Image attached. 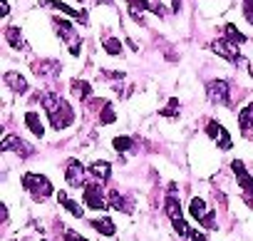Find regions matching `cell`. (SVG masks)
I'll list each match as a JSON object with an SVG mask.
<instances>
[{
  "label": "cell",
  "instance_id": "6da1fadb",
  "mask_svg": "<svg viewBox=\"0 0 253 241\" xmlns=\"http://www.w3.org/2000/svg\"><path fill=\"white\" fill-rule=\"evenodd\" d=\"M42 107L47 109V117L55 130H67L72 122H75V109L60 97V95H42Z\"/></svg>",
  "mask_w": 253,
  "mask_h": 241
},
{
  "label": "cell",
  "instance_id": "7a4b0ae2",
  "mask_svg": "<svg viewBox=\"0 0 253 241\" xmlns=\"http://www.w3.org/2000/svg\"><path fill=\"white\" fill-rule=\"evenodd\" d=\"M23 187H25L38 201L52 196V184H50V179L42 177V174H33V172H28V174L23 177Z\"/></svg>",
  "mask_w": 253,
  "mask_h": 241
},
{
  "label": "cell",
  "instance_id": "3957f363",
  "mask_svg": "<svg viewBox=\"0 0 253 241\" xmlns=\"http://www.w3.org/2000/svg\"><path fill=\"white\" fill-rule=\"evenodd\" d=\"M189 214H191L204 229H213V226H216V214H213V211L206 206V201L199 199V196L191 199V204H189Z\"/></svg>",
  "mask_w": 253,
  "mask_h": 241
},
{
  "label": "cell",
  "instance_id": "277c9868",
  "mask_svg": "<svg viewBox=\"0 0 253 241\" xmlns=\"http://www.w3.org/2000/svg\"><path fill=\"white\" fill-rule=\"evenodd\" d=\"M55 28H57L60 38L67 43L70 52H72V55H80V52H82V40H80V35L75 33V28H72L67 20H62V18H55Z\"/></svg>",
  "mask_w": 253,
  "mask_h": 241
},
{
  "label": "cell",
  "instance_id": "5b68a950",
  "mask_svg": "<svg viewBox=\"0 0 253 241\" xmlns=\"http://www.w3.org/2000/svg\"><path fill=\"white\" fill-rule=\"evenodd\" d=\"M206 95H209V99L213 104H221V107L231 104V90H228V82L226 80H211L206 85Z\"/></svg>",
  "mask_w": 253,
  "mask_h": 241
},
{
  "label": "cell",
  "instance_id": "8992f818",
  "mask_svg": "<svg viewBox=\"0 0 253 241\" xmlns=\"http://www.w3.org/2000/svg\"><path fill=\"white\" fill-rule=\"evenodd\" d=\"M211 50H213L216 55L226 57L228 62H236V65H243V67H246V60L241 57L238 45H233L231 40H213V43H211Z\"/></svg>",
  "mask_w": 253,
  "mask_h": 241
},
{
  "label": "cell",
  "instance_id": "52a82bcc",
  "mask_svg": "<svg viewBox=\"0 0 253 241\" xmlns=\"http://www.w3.org/2000/svg\"><path fill=\"white\" fill-rule=\"evenodd\" d=\"M0 149H3V152H18L20 157H33L35 154V149L25 142V140H20V137H15V135H8L5 140H3V145H0Z\"/></svg>",
  "mask_w": 253,
  "mask_h": 241
},
{
  "label": "cell",
  "instance_id": "ba28073f",
  "mask_svg": "<svg viewBox=\"0 0 253 241\" xmlns=\"http://www.w3.org/2000/svg\"><path fill=\"white\" fill-rule=\"evenodd\" d=\"M82 199H84V204L89 206V209H107V201H104V194H102V189H99V184H87L84 187V192H82Z\"/></svg>",
  "mask_w": 253,
  "mask_h": 241
},
{
  "label": "cell",
  "instance_id": "9c48e42d",
  "mask_svg": "<svg viewBox=\"0 0 253 241\" xmlns=\"http://www.w3.org/2000/svg\"><path fill=\"white\" fill-rule=\"evenodd\" d=\"M231 169H233V174H236V179H238V184H241V189H243V196H246V194H253V177L246 172L243 162L233 159V162H231Z\"/></svg>",
  "mask_w": 253,
  "mask_h": 241
},
{
  "label": "cell",
  "instance_id": "30bf717a",
  "mask_svg": "<svg viewBox=\"0 0 253 241\" xmlns=\"http://www.w3.org/2000/svg\"><path fill=\"white\" fill-rule=\"evenodd\" d=\"M65 179H67L70 187H82L84 184V167L77 159H70L67 169H65Z\"/></svg>",
  "mask_w": 253,
  "mask_h": 241
},
{
  "label": "cell",
  "instance_id": "8fae6325",
  "mask_svg": "<svg viewBox=\"0 0 253 241\" xmlns=\"http://www.w3.org/2000/svg\"><path fill=\"white\" fill-rule=\"evenodd\" d=\"M238 125H241V132L246 140H253V104L243 107L238 112Z\"/></svg>",
  "mask_w": 253,
  "mask_h": 241
},
{
  "label": "cell",
  "instance_id": "7c38bea8",
  "mask_svg": "<svg viewBox=\"0 0 253 241\" xmlns=\"http://www.w3.org/2000/svg\"><path fill=\"white\" fill-rule=\"evenodd\" d=\"M57 72H60V62H57V60H40V62L35 65V75L42 77V80H50V77H55Z\"/></svg>",
  "mask_w": 253,
  "mask_h": 241
},
{
  "label": "cell",
  "instance_id": "4fadbf2b",
  "mask_svg": "<svg viewBox=\"0 0 253 241\" xmlns=\"http://www.w3.org/2000/svg\"><path fill=\"white\" fill-rule=\"evenodd\" d=\"M40 5H42V8H52V10H60V13H65V15H72V18H80L82 23H87V13H84V10H72V8H67V5H62V3H55V0H40Z\"/></svg>",
  "mask_w": 253,
  "mask_h": 241
},
{
  "label": "cell",
  "instance_id": "5bb4252c",
  "mask_svg": "<svg viewBox=\"0 0 253 241\" xmlns=\"http://www.w3.org/2000/svg\"><path fill=\"white\" fill-rule=\"evenodd\" d=\"M164 211H167V216L171 219V224L184 221V216H181V204H179V199H176L174 194L167 196V201H164Z\"/></svg>",
  "mask_w": 253,
  "mask_h": 241
},
{
  "label": "cell",
  "instance_id": "9a60e30c",
  "mask_svg": "<svg viewBox=\"0 0 253 241\" xmlns=\"http://www.w3.org/2000/svg\"><path fill=\"white\" fill-rule=\"evenodd\" d=\"M126 5H129V15H132L137 23H142V20H144V13L152 10V5L147 3V0H126ZM152 13H154V10H152Z\"/></svg>",
  "mask_w": 253,
  "mask_h": 241
},
{
  "label": "cell",
  "instance_id": "2e32d148",
  "mask_svg": "<svg viewBox=\"0 0 253 241\" xmlns=\"http://www.w3.org/2000/svg\"><path fill=\"white\" fill-rule=\"evenodd\" d=\"M5 85L13 90V92H20V95H25L30 87H28V80L23 77V75H18V72H5Z\"/></svg>",
  "mask_w": 253,
  "mask_h": 241
},
{
  "label": "cell",
  "instance_id": "e0dca14e",
  "mask_svg": "<svg viewBox=\"0 0 253 241\" xmlns=\"http://www.w3.org/2000/svg\"><path fill=\"white\" fill-rule=\"evenodd\" d=\"M89 174H92L97 182H107V179L112 177V167H109V162H94V164L89 167Z\"/></svg>",
  "mask_w": 253,
  "mask_h": 241
},
{
  "label": "cell",
  "instance_id": "ac0fdd59",
  "mask_svg": "<svg viewBox=\"0 0 253 241\" xmlns=\"http://www.w3.org/2000/svg\"><path fill=\"white\" fill-rule=\"evenodd\" d=\"M92 226H94V231H99L102 236H114V234H117V226H114V221H112V219H107V216H102V219H94V221H92Z\"/></svg>",
  "mask_w": 253,
  "mask_h": 241
},
{
  "label": "cell",
  "instance_id": "d6986e66",
  "mask_svg": "<svg viewBox=\"0 0 253 241\" xmlns=\"http://www.w3.org/2000/svg\"><path fill=\"white\" fill-rule=\"evenodd\" d=\"M25 125L30 127V132H33V135H38V137H42V135H45L42 119H40V114H38V112H28V114H25Z\"/></svg>",
  "mask_w": 253,
  "mask_h": 241
},
{
  "label": "cell",
  "instance_id": "ffe728a7",
  "mask_svg": "<svg viewBox=\"0 0 253 241\" xmlns=\"http://www.w3.org/2000/svg\"><path fill=\"white\" fill-rule=\"evenodd\" d=\"M57 201H60V204H62V206H65V209H67V211H70L72 216H77V219H80V216L84 214V209H82V206H80L77 201H72V199H70V196H67L65 192H60V194H57Z\"/></svg>",
  "mask_w": 253,
  "mask_h": 241
},
{
  "label": "cell",
  "instance_id": "44dd1931",
  "mask_svg": "<svg viewBox=\"0 0 253 241\" xmlns=\"http://www.w3.org/2000/svg\"><path fill=\"white\" fill-rule=\"evenodd\" d=\"M179 10H181V3H179V0H157V8H154L157 15H159V13L174 15V13H179Z\"/></svg>",
  "mask_w": 253,
  "mask_h": 241
},
{
  "label": "cell",
  "instance_id": "7402d4cb",
  "mask_svg": "<svg viewBox=\"0 0 253 241\" xmlns=\"http://www.w3.org/2000/svg\"><path fill=\"white\" fill-rule=\"evenodd\" d=\"M5 40L15 48V50H25V40H23V33L18 30V28H5Z\"/></svg>",
  "mask_w": 253,
  "mask_h": 241
},
{
  "label": "cell",
  "instance_id": "603a6c76",
  "mask_svg": "<svg viewBox=\"0 0 253 241\" xmlns=\"http://www.w3.org/2000/svg\"><path fill=\"white\" fill-rule=\"evenodd\" d=\"M72 92H75L82 102L92 97V87H89V82H84V80H72Z\"/></svg>",
  "mask_w": 253,
  "mask_h": 241
},
{
  "label": "cell",
  "instance_id": "cb8c5ba5",
  "mask_svg": "<svg viewBox=\"0 0 253 241\" xmlns=\"http://www.w3.org/2000/svg\"><path fill=\"white\" fill-rule=\"evenodd\" d=\"M223 33H226V40H231L233 45H243V43H246V35H243V33H238V28H236V25H226V28H223Z\"/></svg>",
  "mask_w": 253,
  "mask_h": 241
},
{
  "label": "cell",
  "instance_id": "d4e9b609",
  "mask_svg": "<svg viewBox=\"0 0 253 241\" xmlns=\"http://www.w3.org/2000/svg\"><path fill=\"white\" fill-rule=\"evenodd\" d=\"M102 48H104L109 55H119V52H122V43H119L117 38H112V35H104V38H102Z\"/></svg>",
  "mask_w": 253,
  "mask_h": 241
},
{
  "label": "cell",
  "instance_id": "484cf974",
  "mask_svg": "<svg viewBox=\"0 0 253 241\" xmlns=\"http://www.w3.org/2000/svg\"><path fill=\"white\" fill-rule=\"evenodd\" d=\"M109 204H112L117 211H132V206L126 204V199H124L119 192H112V194H109Z\"/></svg>",
  "mask_w": 253,
  "mask_h": 241
},
{
  "label": "cell",
  "instance_id": "4316f807",
  "mask_svg": "<svg viewBox=\"0 0 253 241\" xmlns=\"http://www.w3.org/2000/svg\"><path fill=\"white\" fill-rule=\"evenodd\" d=\"M112 122H117V112L112 109V104H107L99 114V125H112Z\"/></svg>",
  "mask_w": 253,
  "mask_h": 241
},
{
  "label": "cell",
  "instance_id": "83f0119b",
  "mask_svg": "<svg viewBox=\"0 0 253 241\" xmlns=\"http://www.w3.org/2000/svg\"><path fill=\"white\" fill-rule=\"evenodd\" d=\"M216 145H218V149H221V152H228V149L233 147V142H231V135H228V130H221V135H218Z\"/></svg>",
  "mask_w": 253,
  "mask_h": 241
},
{
  "label": "cell",
  "instance_id": "f1b7e54d",
  "mask_svg": "<svg viewBox=\"0 0 253 241\" xmlns=\"http://www.w3.org/2000/svg\"><path fill=\"white\" fill-rule=\"evenodd\" d=\"M221 130H223V125H218L216 119H211V122L206 125V135L209 137H213V140H218V135H221Z\"/></svg>",
  "mask_w": 253,
  "mask_h": 241
},
{
  "label": "cell",
  "instance_id": "f546056e",
  "mask_svg": "<svg viewBox=\"0 0 253 241\" xmlns=\"http://www.w3.org/2000/svg\"><path fill=\"white\" fill-rule=\"evenodd\" d=\"M114 149H117V152L132 149V140H129V137H117V140H114Z\"/></svg>",
  "mask_w": 253,
  "mask_h": 241
},
{
  "label": "cell",
  "instance_id": "4dcf8cb0",
  "mask_svg": "<svg viewBox=\"0 0 253 241\" xmlns=\"http://www.w3.org/2000/svg\"><path fill=\"white\" fill-rule=\"evenodd\" d=\"M176 104H179V99H169V107L162 109L159 114H164V117H176V114H179V112H176Z\"/></svg>",
  "mask_w": 253,
  "mask_h": 241
},
{
  "label": "cell",
  "instance_id": "1f68e13d",
  "mask_svg": "<svg viewBox=\"0 0 253 241\" xmlns=\"http://www.w3.org/2000/svg\"><path fill=\"white\" fill-rule=\"evenodd\" d=\"M243 18L253 25V3H243Z\"/></svg>",
  "mask_w": 253,
  "mask_h": 241
},
{
  "label": "cell",
  "instance_id": "d6a6232c",
  "mask_svg": "<svg viewBox=\"0 0 253 241\" xmlns=\"http://www.w3.org/2000/svg\"><path fill=\"white\" fill-rule=\"evenodd\" d=\"M65 241H87V239H84V236H80V234H75V231H70V229H67V231H65Z\"/></svg>",
  "mask_w": 253,
  "mask_h": 241
},
{
  "label": "cell",
  "instance_id": "836d02e7",
  "mask_svg": "<svg viewBox=\"0 0 253 241\" xmlns=\"http://www.w3.org/2000/svg\"><path fill=\"white\" fill-rule=\"evenodd\" d=\"M8 0H0V15H8Z\"/></svg>",
  "mask_w": 253,
  "mask_h": 241
},
{
  "label": "cell",
  "instance_id": "e575fe53",
  "mask_svg": "<svg viewBox=\"0 0 253 241\" xmlns=\"http://www.w3.org/2000/svg\"><path fill=\"white\" fill-rule=\"evenodd\" d=\"M191 241H206V236L199 234V231H191Z\"/></svg>",
  "mask_w": 253,
  "mask_h": 241
},
{
  "label": "cell",
  "instance_id": "d590c367",
  "mask_svg": "<svg viewBox=\"0 0 253 241\" xmlns=\"http://www.w3.org/2000/svg\"><path fill=\"white\" fill-rule=\"evenodd\" d=\"M97 3H99V5H112L114 0H97Z\"/></svg>",
  "mask_w": 253,
  "mask_h": 241
},
{
  "label": "cell",
  "instance_id": "8d00e7d4",
  "mask_svg": "<svg viewBox=\"0 0 253 241\" xmlns=\"http://www.w3.org/2000/svg\"><path fill=\"white\" fill-rule=\"evenodd\" d=\"M243 3H253V0H243Z\"/></svg>",
  "mask_w": 253,
  "mask_h": 241
},
{
  "label": "cell",
  "instance_id": "74e56055",
  "mask_svg": "<svg viewBox=\"0 0 253 241\" xmlns=\"http://www.w3.org/2000/svg\"><path fill=\"white\" fill-rule=\"evenodd\" d=\"M251 77H253V67H251Z\"/></svg>",
  "mask_w": 253,
  "mask_h": 241
},
{
  "label": "cell",
  "instance_id": "f35d334b",
  "mask_svg": "<svg viewBox=\"0 0 253 241\" xmlns=\"http://www.w3.org/2000/svg\"><path fill=\"white\" fill-rule=\"evenodd\" d=\"M80 3H82V0H80Z\"/></svg>",
  "mask_w": 253,
  "mask_h": 241
}]
</instances>
